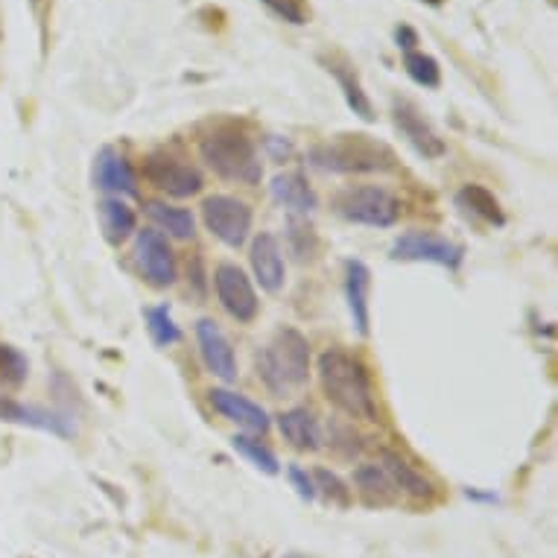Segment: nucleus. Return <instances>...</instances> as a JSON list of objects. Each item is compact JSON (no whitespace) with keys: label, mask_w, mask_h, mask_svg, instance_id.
I'll use <instances>...</instances> for the list:
<instances>
[{"label":"nucleus","mask_w":558,"mask_h":558,"mask_svg":"<svg viewBox=\"0 0 558 558\" xmlns=\"http://www.w3.org/2000/svg\"><path fill=\"white\" fill-rule=\"evenodd\" d=\"M135 260L153 287H170L175 281V257L165 234H158V231H137Z\"/></svg>","instance_id":"10"},{"label":"nucleus","mask_w":558,"mask_h":558,"mask_svg":"<svg viewBox=\"0 0 558 558\" xmlns=\"http://www.w3.org/2000/svg\"><path fill=\"white\" fill-rule=\"evenodd\" d=\"M0 422H15L27 424V427H38V430L56 433V436H74V424L68 422L64 415H56V412L38 410V407H24L21 401H12V398H0Z\"/></svg>","instance_id":"18"},{"label":"nucleus","mask_w":558,"mask_h":558,"mask_svg":"<svg viewBox=\"0 0 558 558\" xmlns=\"http://www.w3.org/2000/svg\"><path fill=\"white\" fill-rule=\"evenodd\" d=\"M377 465L384 468L386 476L392 480V485L398 488V495H410L415 500H430L436 492H433V483L424 474H418L415 468L395 450H380V459Z\"/></svg>","instance_id":"16"},{"label":"nucleus","mask_w":558,"mask_h":558,"mask_svg":"<svg viewBox=\"0 0 558 558\" xmlns=\"http://www.w3.org/2000/svg\"><path fill=\"white\" fill-rule=\"evenodd\" d=\"M272 199L287 208L290 214H307L316 211V193L307 184L302 173H278L272 179Z\"/></svg>","instance_id":"19"},{"label":"nucleus","mask_w":558,"mask_h":558,"mask_svg":"<svg viewBox=\"0 0 558 558\" xmlns=\"http://www.w3.org/2000/svg\"><path fill=\"white\" fill-rule=\"evenodd\" d=\"M462 246H457L453 240L430 234V231H410L395 240L392 257L395 260H410V264H436L457 269L462 264Z\"/></svg>","instance_id":"7"},{"label":"nucleus","mask_w":558,"mask_h":558,"mask_svg":"<svg viewBox=\"0 0 558 558\" xmlns=\"http://www.w3.org/2000/svg\"><path fill=\"white\" fill-rule=\"evenodd\" d=\"M147 217L175 240H191L196 234V220L184 208H173V205H165V202H149Z\"/></svg>","instance_id":"23"},{"label":"nucleus","mask_w":558,"mask_h":558,"mask_svg":"<svg viewBox=\"0 0 558 558\" xmlns=\"http://www.w3.org/2000/svg\"><path fill=\"white\" fill-rule=\"evenodd\" d=\"M278 430L295 450H319L322 430L319 422L313 418V412L295 407L278 415Z\"/></svg>","instance_id":"20"},{"label":"nucleus","mask_w":558,"mask_h":558,"mask_svg":"<svg viewBox=\"0 0 558 558\" xmlns=\"http://www.w3.org/2000/svg\"><path fill=\"white\" fill-rule=\"evenodd\" d=\"M368 295H372V272L363 260H348L345 264V299L351 322L360 337L368 333Z\"/></svg>","instance_id":"17"},{"label":"nucleus","mask_w":558,"mask_h":558,"mask_svg":"<svg viewBox=\"0 0 558 558\" xmlns=\"http://www.w3.org/2000/svg\"><path fill=\"white\" fill-rule=\"evenodd\" d=\"M97 217H100L102 238L109 240V243H114V246L132 238L137 229L135 211H132V208H129V202H123L120 196L102 199L100 205H97Z\"/></svg>","instance_id":"21"},{"label":"nucleus","mask_w":558,"mask_h":558,"mask_svg":"<svg viewBox=\"0 0 558 558\" xmlns=\"http://www.w3.org/2000/svg\"><path fill=\"white\" fill-rule=\"evenodd\" d=\"M211 403L222 418H229L243 430L257 433V436H264L269 430V415H266L264 407H257L255 401H248L243 395L231 392V389H214Z\"/></svg>","instance_id":"15"},{"label":"nucleus","mask_w":558,"mask_h":558,"mask_svg":"<svg viewBox=\"0 0 558 558\" xmlns=\"http://www.w3.org/2000/svg\"><path fill=\"white\" fill-rule=\"evenodd\" d=\"M266 7L278 15V19L290 21L295 27L307 24V10H304V0H264Z\"/></svg>","instance_id":"31"},{"label":"nucleus","mask_w":558,"mask_h":558,"mask_svg":"<svg viewBox=\"0 0 558 558\" xmlns=\"http://www.w3.org/2000/svg\"><path fill=\"white\" fill-rule=\"evenodd\" d=\"M337 214L345 217L354 226H368V229H389L398 222L401 205L392 193L377 187V184H363V187H345L337 196Z\"/></svg>","instance_id":"5"},{"label":"nucleus","mask_w":558,"mask_h":558,"mask_svg":"<svg viewBox=\"0 0 558 558\" xmlns=\"http://www.w3.org/2000/svg\"><path fill=\"white\" fill-rule=\"evenodd\" d=\"M290 480H293L295 492L304 497V500H313L316 497V485H313V476H307L302 468H290Z\"/></svg>","instance_id":"32"},{"label":"nucleus","mask_w":558,"mask_h":558,"mask_svg":"<svg viewBox=\"0 0 558 558\" xmlns=\"http://www.w3.org/2000/svg\"><path fill=\"white\" fill-rule=\"evenodd\" d=\"M316 372H319L322 392L337 410L360 422H377L375 386L366 366L354 354H348L342 348H328L325 354H319Z\"/></svg>","instance_id":"1"},{"label":"nucleus","mask_w":558,"mask_h":558,"mask_svg":"<svg viewBox=\"0 0 558 558\" xmlns=\"http://www.w3.org/2000/svg\"><path fill=\"white\" fill-rule=\"evenodd\" d=\"M252 269H255L257 284L264 287L266 293H278L284 287V252H281V243L275 234L264 231L257 234L255 243H252Z\"/></svg>","instance_id":"14"},{"label":"nucleus","mask_w":558,"mask_h":558,"mask_svg":"<svg viewBox=\"0 0 558 558\" xmlns=\"http://www.w3.org/2000/svg\"><path fill=\"white\" fill-rule=\"evenodd\" d=\"M144 175L153 187L165 191L167 196H175V199H187V196H196L202 191L199 170L182 158L167 156V153L149 156L147 165H144Z\"/></svg>","instance_id":"8"},{"label":"nucleus","mask_w":558,"mask_h":558,"mask_svg":"<svg viewBox=\"0 0 558 558\" xmlns=\"http://www.w3.org/2000/svg\"><path fill=\"white\" fill-rule=\"evenodd\" d=\"M398 41H401V47H403V50H407V53H410L412 47L418 45V38H415V33H412L410 27L398 29Z\"/></svg>","instance_id":"33"},{"label":"nucleus","mask_w":558,"mask_h":558,"mask_svg":"<svg viewBox=\"0 0 558 558\" xmlns=\"http://www.w3.org/2000/svg\"><path fill=\"white\" fill-rule=\"evenodd\" d=\"M313 485H316V495H325L330 500V504L337 506H348L351 504V492H348V485L339 480L333 471H328V468H316L313 471Z\"/></svg>","instance_id":"30"},{"label":"nucleus","mask_w":558,"mask_h":558,"mask_svg":"<svg viewBox=\"0 0 558 558\" xmlns=\"http://www.w3.org/2000/svg\"><path fill=\"white\" fill-rule=\"evenodd\" d=\"M199 156L226 182L257 184L264 175L255 141L234 123H222L199 141Z\"/></svg>","instance_id":"2"},{"label":"nucleus","mask_w":558,"mask_h":558,"mask_svg":"<svg viewBox=\"0 0 558 558\" xmlns=\"http://www.w3.org/2000/svg\"><path fill=\"white\" fill-rule=\"evenodd\" d=\"M257 372L269 392L284 395L307 384L311 377V342L295 328H281L257 357Z\"/></svg>","instance_id":"3"},{"label":"nucleus","mask_w":558,"mask_h":558,"mask_svg":"<svg viewBox=\"0 0 558 558\" xmlns=\"http://www.w3.org/2000/svg\"><path fill=\"white\" fill-rule=\"evenodd\" d=\"M214 287H217V299H220V304L226 307V313H229L231 319L243 322V325L255 322L260 302H257V293L255 287H252V281H248V275L243 272L240 266H217V272H214Z\"/></svg>","instance_id":"9"},{"label":"nucleus","mask_w":558,"mask_h":558,"mask_svg":"<svg viewBox=\"0 0 558 558\" xmlns=\"http://www.w3.org/2000/svg\"><path fill=\"white\" fill-rule=\"evenodd\" d=\"M354 483H357L360 495L366 497L368 504H392L395 497H398V488H395L392 480L386 476V471L377 462L375 465L357 468Z\"/></svg>","instance_id":"24"},{"label":"nucleus","mask_w":558,"mask_h":558,"mask_svg":"<svg viewBox=\"0 0 558 558\" xmlns=\"http://www.w3.org/2000/svg\"><path fill=\"white\" fill-rule=\"evenodd\" d=\"M403 68H407V74H410L418 85H424V88H439L441 68L433 56L410 50V53L403 56Z\"/></svg>","instance_id":"27"},{"label":"nucleus","mask_w":558,"mask_h":558,"mask_svg":"<svg viewBox=\"0 0 558 558\" xmlns=\"http://www.w3.org/2000/svg\"><path fill=\"white\" fill-rule=\"evenodd\" d=\"M231 448L238 450L243 459H248V462H252L257 471H264V474L275 476L278 471H281V465H278V459H275L272 450L266 448V445H260L257 439H248V436H234V439H231Z\"/></svg>","instance_id":"26"},{"label":"nucleus","mask_w":558,"mask_h":558,"mask_svg":"<svg viewBox=\"0 0 558 558\" xmlns=\"http://www.w3.org/2000/svg\"><path fill=\"white\" fill-rule=\"evenodd\" d=\"M457 205L465 208L468 214H474L480 220L492 222V226H504V211H500V202L488 187L483 184H465L462 191L457 193Z\"/></svg>","instance_id":"22"},{"label":"nucleus","mask_w":558,"mask_h":558,"mask_svg":"<svg viewBox=\"0 0 558 558\" xmlns=\"http://www.w3.org/2000/svg\"><path fill=\"white\" fill-rule=\"evenodd\" d=\"M202 220H205L214 238L222 240L226 246L240 248L248 240V231H252V208L246 202L234 199V196L217 193V196H208L205 205H202Z\"/></svg>","instance_id":"6"},{"label":"nucleus","mask_w":558,"mask_h":558,"mask_svg":"<svg viewBox=\"0 0 558 558\" xmlns=\"http://www.w3.org/2000/svg\"><path fill=\"white\" fill-rule=\"evenodd\" d=\"M392 114H395V126L401 129L403 137L410 141L412 147L418 149L424 158H441L448 153L445 141L439 137V132L427 123L422 111L415 109L410 100H395L392 102Z\"/></svg>","instance_id":"12"},{"label":"nucleus","mask_w":558,"mask_h":558,"mask_svg":"<svg viewBox=\"0 0 558 558\" xmlns=\"http://www.w3.org/2000/svg\"><path fill=\"white\" fill-rule=\"evenodd\" d=\"M94 187L111 193V196H135L137 175L123 153L102 147L94 158Z\"/></svg>","instance_id":"13"},{"label":"nucleus","mask_w":558,"mask_h":558,"mask_svg":"<svg viewBox=\"0 0 558 558\" xmlns=\"http://www.w3.org/2000/svg\"><path fill=\"white\" fill-rule=\"evenodd\" d=\"M27 372H29V363L19 348L3 345V342H0V384H10V386L24 384V380H27Z\"/></svg>","instance_id":"29"},{"label":"nucleus","mask_w":558,"mask_h":558,"mask_svg":"<svg viewBox=\"0 0 558 558\" xmlns=\"http://www.w3.org/2000/svg\"><path fill=\"white\" fill-rule=\"evenodd\" d=\"M196 342H199L202 360L211 375H217L220 380L231 384L238 380V360H234V348H231L229 337L222 333V328L217 322L202 319L196 325Z\"/></svg>","instance_id":"11"},{"label":"nucleus","mask_w":558,"mask_h":558,"mask_svg":"<svg viewBox=\"0 0 558 558\" xmlns=\"http://www.w3.org/2000/svg\"><path fill=\"white\" fill-rule=\"evenodd\" d=\"M147 328H149V337H153V342L161 348L173 345V342H179V339H182V330H179V325H175L173 316H170V311H167V307H149Z\"/></svg>","instance_id":"28"},{"label":"nucleus","mask_w":558,"mask_h":558,"mask_svg":"<svg viewBox=\"0 0 558 558\" xmlns=\"http://www.w3.org/2000/svg\"><path fill=\"white\" fill-rule=\"evenodd\" d=\"M424 3H433V7H439L441 0H424Z\"/></svg>","instance_id":"35"},{"label":"nucleus","mask_w":558,"mask_h":558,"mask_svg":"<svg viewBox=\"0 0 558 558\" xmlns=\"http://www.w3.org/2000/svg\"><path fill=\"white\" fill-rule=\"evenodd\" d=\"M281 558H311V556H302V553H287V556H281Z\"/></svg>","instance_id":"34"},{"label":"nucleus","mask_w":558,"mask_h":558,"mask_svg":"<svg viewBox=\"0 0 558 558\" xmlns=\"http://www.w3.org/2000/svg\"><path fill=\"white\" fill-rule=\"evenodd\" d=\"M328 74L337 76L339 88L345 94V102L354 109V114L363 120H375V109H372V100L366 97L363 92V85H360L357 74L354 71H348V64H339V62H328Z\"/></svg>","instance_id":"25"},{"label":"nucleus","mask_w":558,"mask_h":558,"mask_svg":"<svg viewBox=\"0 0 558 558\" xmlns=\"http://www.w3.org/2000/svg\"><path fill=\"white\" fill-rule=\"evenodd\" d=\"M311 165L325 173H384L395 167V153L368 135H339L311 149Z\"/></svg>","instance_id":"4"}]
</instances>
